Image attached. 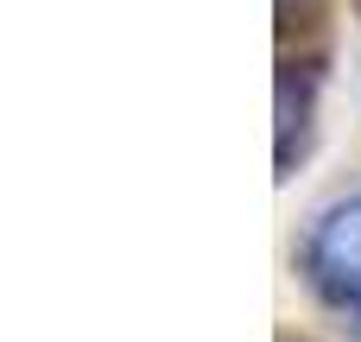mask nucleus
<instances>
[{
    "instance_id": "f257e3e1",
    "label": "nucleus",
    "mask_w": 361,
    "mask_h": 342,
    "mask_svg": "<svg viewBox=\"0 0 361 342\" xmlns=\"http://www.w3.org/2000/svg\"><path fill=\"white\" fill-rule=\"evenodd\" d=\"M305 273L330 305H361V197L317 216L305 235Z\"/></svg>"
}]
</instances>
